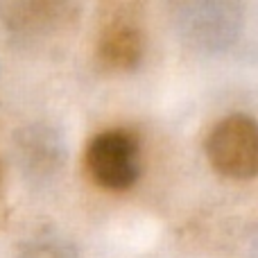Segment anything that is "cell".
<instances>
[{
    "instance_id": "obj_1",
    "label": "cell",
    "mask_w": 258,
    "mask_h": 258,
    "mask_svg": "<svg viewBox=\"0 0 258 258\" xmlns=\"http://www.w3.org/2000/svg\"><path fill=\"white\" fill-rule=\"evenodd\" d=\"M209 161L220 174L249 179L258 170V132L247 116H229L213 127L206 141Z\"/></svg>"
},
{
    "instance_id": "obj_2",
    "label": "cell",
    "mask_w": 258,
    "mask_h": 258,
    "mask_svg": "<svg viewBox=\"0 0 258 258\" xmlns=\"http://www.w3.org/2000/svg\"><path fill=\"white\" fill-rule=\"evenodd\" d=\"M89 177L104 190H127L138 177V141L122 129L102 132L86 147Z\"/></svg>"
},
{
    "instance_id": "obj_3",
    "label": "cell",
    "mask_w": 258,
    "mask_h": 258,
    "mask_svg": "<svg viewBox=\"0 0 258 258\" xmlns=\"http://www.w3.org/2000/svg\"><path fill=\"white\" fill-rule=\"evenodd\" d=\"M143 32L134 21L111 18L98 36V59L111 71H132L143 57Z\"/></svg>"
}]
</instances>
